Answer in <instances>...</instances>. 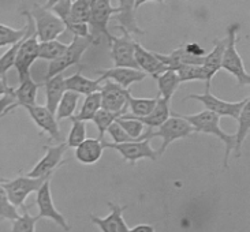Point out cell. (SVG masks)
Returning a JSON list of instances; mask_svg holds the SVG:
<instances>
[{
  "instance_id": "ffe728a7",
  "label": "cell",
  "mask_w": 250,
  "mask_h": 232,
  "mask_svg": "<svg viewBox=\"0 0 250 232\" xmlns=\"http://www.w3.org/2000/svg\"><path fill=\"white\" fill-rule=\"evenodd\" d=\"M226 39L213 41V49L209 54L204 56L203 70L207 77V88L210 89V81L213 79V77L219 73V70L222 68V59H223V52L226 48Z\"/></svg>"
},
{
  "instance_id": "9c48e42d",
  "label": "cell",
  "mask_w": 250,
  "mask_h": 232,
  "mask_svg": "<svg viewBox=\"0 0 250 232\" xmlns=\"http://www.w3.org/2000/svg\"><path fill=\"white\" fill-rule=\"evenodd\" d=\"M103 148H108V149H114L121 153L123 160H126L131 165H134L138 160L142 158H149L156 161L159 158V153L150 146V141L145 139V141H134V142H126V143H112L108 141H102Z\"/></svg>"
},
{
  "instance_id": "b9f144b4",
  "label": "cell",
  "mask_w": 250,
  "mask_h": 232,
  "mask_svg": "<svg viewBox=\"0 0 250 232\" xmlns=\"http://www.w3.org/2000/svg\"><path fill=\"white\" fill-rule=\"evenodd\" d=\"M185 48H186V51L189 52L190 55H193V56H197V58H204L205 56V49H204L200 44H197V42H190V44H185Z\"/></svg>"
},
{
  "instance_id": "e575fe53",
  "label": "cell",
  "mask_w": 250,
  "mask_h": 232,
  "mask_svg": "<svg viewBox=\"0 0 250 232\" xmlns=\"http://www.w3.org/2000/svg\"><path fill=\"white\" fill-rule=\"evenodd\" d=\"M179 78V82H190V81H205L207 77L204 73L203 66H181L174 70Z\"/></svg>"
},
{
  "instance_id": "d6986e66",
  "label": "cell",
  "mask_w": 250,
  "mask_h": 232,
  "mask_svg": "<svg viewBox=\"0 0 250 232\" xmlns=\"http://www.w3.org/2000/svg\"><path fill=\"white\" fill-rule=\"evenodd\" d=\"M119 11L114 15V19L119 22L118 29L121 32H126L128 34H144V30L140 29L135 20V7L134 0H121L119 1Z\"/></svg>"
},
{
  "instance_id": "ee69618b",
  "label": "cell",
  "mask_w": 250,
  "mask_h": 232,
  "mask_svg": "<svg viewBox=\"0 0 250 232\" xmlns=\"http://www.w3.org/2000/svg\"><path fill=\"white\" fill-rule=\"evenodd\" d=\"M128 232H156V230L153 225L140 224V225H135V227H133V228H130Z\"/></svg>"
},
{
  "instance_id": "5b68a950",
  "label": "cell",
  "mask_w": 250,
  "mask_h": 232,
  "mask_svg": "<svg viewBox=\"0 0 250 232\" xmlns=\"http://www.w3.org/2000/svg\"><path fill=\"white\" fill-rule=\"evenodd\" d=\"M171 115L172 116H169L168 119L163 123L156 131L149 129V139L150 141L156 136H160L163 139L162 148L157 150L159 156H162L163 153L166 152V149L168 148V145H171L174 141L188 138L194 133V129L179 114H172L171 112Z\"/></svg>"
},
{
  "instance_id": "d590c367",
  "label": "cell",
  "mask_w": 250,
  "mask_h": 232,
  "mask_svg": "<svg viewBox=\"0 0 250 232\" xmlns=\"http://www.w3.org/2000/svg\"><path fill=\"white\" fill-rule=\"evenodd\" d=\"M39 220V216H30L26 208H23L22 214L13 221L11 232H36V223Z\"/></svg>"
},
{
  "instance_id": "f35d334b",
  "label": "cell",
  "mask_w": 250,
  "mask_h": 232,
  "mask_svg": "<svg viewBox=\"0 0 250 232\" xmlns=\"http://www.w3.org/2000/svg\"><path fill=\"white\" fill-rule=\"evenodd\" d=\"M71 17L73 19L88 25L90 18V0H75L71 3Z\"/></svg>"
},
{
  "instance_id": "484cf974",
  "label": "cell",
  "mask_w": 250,
  "mask_h": 232,
  "mask_svg": "<svg viewBox=\"0 0 250 232\" xmlns=\"http://www.w3.org/2000/svg\"><path fill=\"white\" fill-rule=\"evenodd\" d=\"M155 79L157 82V88H159V97L167 100V101H171L175 90L181 85L175 71L174 70H166L162 74L156 75Z\"/></svg>"
},
{
  "instance_id": "7c38bea8",
  "label": "cell",
  "mask_w": 250,
  "mask_h": 232,
  "mask_svg": "<svg viewBox=\"0 0 250 232\" xmlns=\"http://www.w3.org/2000/svg\"><path fill=\"white\" fill-rule=\"evenodd\" d=\"M45 155L40 158V161L27 172L29 177H44L49 179L54 171L63 163V155L67 150L66 142H62L55 146H44Z\"/></svg>"
},
{
  "instance_id": "6da1fadb",
  "label": "cell",
  "mask_w": 250,
  "mask_h": 232,
  "mask_svg": "<svg viewBox=\"0 0 250 232\" xmlns=\"http://www.w3.org/2000/svg\"><path fill=\"white\" fill-rule=\"evenodd\" d=\"M194 129V133H204L209 135L217 136L226 146V155H224L223 165L224 168L229 167V157L231 152L235 150V135L227 134L220 127V117L212 114L209 111H203L194 115H181Z\"/></svg>"
},
{
  "instance_id": "7402d4cb",
  "label": "cell",
  "mask_w": 250,
  "mask_h": 232,
  "mask_svg": "<svg viewBox=\"0 0 250 232\" xmlns=\"http://www.w3.org/2000/svg\"><path fill=\"white\" fill-rule=\"evenodd\" d=\"M100 83L102 82L99 79H89L86 77L81 74V71H77L74 75L64 78V85H66V90L68 92H74L80 96H89L96 92H100Z\"/></svg>"
},
{
  "instance_id": "f546056e",
  "label": "cell",
  "mask_w": 250,
  "mask_h": 232,
  "mask_svg": "<svg viewBox=\"0 0 250 232\" xmlns=\"http://www.w3.org/2000/svg\"><path fill=\"white\" fill-rule=\"evenodd\" d=\"M78 100H80V95L66 90V93L62 97L59 105L56 108V112H55L56 120L59 122L62 119H67V117L74 116L75 109H77V105H78Z\"/></svg>"
},
{
  "instance_id": "2e32d148",
  "label": "cell",
  "mask_w": 250,
  "mask_h": 232,
  "mask_svg": "<svg viewBox=\"0 0 250 232\" xmlns=\"http://www.w3.org/2000/svg\"><path fill=\"white\" fill-rule=\"evenodd\" d=\"M111 213L105 217H97V216H90V220L95 225H97L102 232H128V225L123 218V211L127 206H121V205L108 202Z\"/></svg>"
},
{
  "instance_id": "e0dca14e",
  "label": "cell",
  "mask_w": 250,
  "mask_h": 232,
  "mask_svg": "<svg viewBox=\"0 0 250 232\" xmlns=\"http://www.w3.org/2000/svg\"><path fill=\"white\" fill-rule=\"evenodd\" d=\"M100 78L99 81H111L119 85L121 88L128 89L135 82H141L146 78V74L141 70H133V68L125 67H112L105 71H99Z\"/></svg>"
},
{
  "instance_id": "74e56055",
  "label": "cell",
  "mask_w": 250,
  "mask_h": 232,
  "mask_svg": "<svg viewBox=\"0 0 250 232\" xmlns=\"http://www.w3.org/2000/svg\"><path fill=\"white\" fill-rule=\"evenodd\" d=\"M1 182H3V179H0V220L14 221V220H17V218L20 217L21 214L18 213V209L8 201L6 190L3 189Z\"/></svg>"
},
{
  "instance_id": "8fae6325",
  "label": "cell",
  "mask_w": 250,
  "mask_h": 232,
  "mask_svg": "<svg viewBox=\"0 0 250 232\" xmlns=\"http://www.w3.org/2000/svg\"><path fill=\"white\" fill-rule=\"evenodd\" d=\"M122 37H114L111 39L108 45L111 48V58L114 60L115 67H125L138 70L134 59L135 41L133 37L126 32H122Z\"/></svg>"
},
{
  "instance_id": "52a82bcc",
  "label": "cell",
  "mask_w": 250,
  "mask_h": 232,
  "mask_svg": "<svg viewBox=\"0 0 250 232\" xmlns=\"http://www.w3.org/2000/svg\"><path fill=\"white\" fill-rule=\"evenodd\" d=\"M51 179V177H49ZM48 180L44 177H29L26 176H18L13 179V180H6L3 179L1 186L6 190L8 201L14 205L17 209H23L25 206V201L26 198L36 191L40 189L42 183Z\"/></svg>"
},
{
  "instance_id": "83f0119b",
  "label": "cell",
  "mask_w": 250,
  "mask_h": 232,
  "mask_svg": "<svg viewBox=\"0 0 250 232\" xmlns=\"http://www.w3.org/2000/svg\"><path fill=\"white\" fill-rule=\"evenodd\" d=\"M238 131L235 135V156L241 157V149L244 145L245 139L248 138L250 131V101L245 105L241 114L238 116Z\"/></svg>"
},
{
  "instance_id": "8d00e7d4",
  "label": "cell",
  "mask_w": 250,
  "mask_h": 232,
  "mask_svg": "<svg viewBox=\"0 0 250 232\" xmlns=\"http://www.w3.org/2000/svg\"><path fill=\"white\" fill-rule=\"evenodd\" d=\"M71 122L73 124H71V130L67 136L66 145L67 148H77L86 139V123L74 120V119H71Z\"/></svg>"
},
{
  "instance_id": "3957f363",
  "label": "cell",
  "mask_w": 250,
  "mask_h": 232,
  "mask_svg": "<svg viewBox=\"0 0 250 232\" xmlns=\"http://www.w3.org/2000/svg\"><path fill=\"white\" fill-rule=\"evenodd\" d=\"M119 8L112 7L109 0H90V18L88 27L89 34L93 39V44L97 45L103 37L107 39V42H111L112 34L109 33L108 23L114 14H118Z\"/></svg>"
},
{
  "instance_id": "60d3db41",
  "label": "cell",
  "mask_w": 250,
  "mask_h": 232,
  "mask_svg": "<svg viewBox=\"0 0 250 232\" xmlns=\"http://www.w3.org/2000/svg\"><path fill=\"white\" fill-rule=\"evenodd\" d=\"M15 108H18V107L15 104V95L14 93L0 97V119L4 117L7 114H10Z\"/></svg>"
},
{
  "instance_id": "836d02e7",
  "label": "cell",
  "mask_w": 250,
  "mask_h": 232,
  "mask_svg": "<svg viewBox=\"0 0 250 232\" xmlns=\"http://www.w3.org/2000/svg\"><path fill=\"white\" fill-rule=\"evenodd\" d=\"M26 32V25L22 27V29H13V27L0 23V48L17 44L18 41H21L25 37Z\"/></svg>"
},
{
  "instance_id": "9a60e30c",
  "label": "cell",
  "mask_w": 250,
  "mask_h": 232,
  "mask_svg": "<svg viewBox=\"0 0 250 232\" xmlns=\"http://www.w3.org/2000/svg\"><path fill=\"white\" fill-rule=\"evenodd\" d=\"M25 109L41 131L47 133L52 139L58 141L59 143L63 142L59 123L54 114H51L45 105H32V107H25Z\"/></svg>"
},
{
  "instance_id": "7bdbcfd3",
  "label": "cell",
  "mask_w": 250,
  "mask_h": 232,
  "mask_svg": "<svg viewBox=\"0 0 250 232\" xmlns=\"http://www.w3.org/2000/svg\"><path fill=\"white\" fill-rule=\"evenodd\" d=\"M14 90H15V89L7 85V79H4V78H1V77H0V97H3V96H6V95H10V93H14Z\"/></svg>"
},
{
  "instance_id": "5bb4252c",
  "label": "cell",
  "mask_w": 250,
  "mask_h": 232,
  "mask_svg": "<svg viewBox=\"0 0 250 232\" xmlns=\"http://www.w3.org/2000/svg\"><path fill=\"white\" fill-rule=\"evenodd\" d=\"M39 44L40 42L37 40L36 32L33 34H30L21 44L17 59H15V64H14V67L17 68L20 82L30 78V67H32L34 61L39 59Z\"/></svg>"
},
{
  "instance_id": "7a4b0ae2",
  "label": "cell",
  "mask_w": 250,
  "mask_h": 232,
  "mask_svg": "<svg viewBox=\"0 0 250 232\" xmlns=\"http://www.w3.org/2000/svg\"><path fill=\"white\" fill-rule=\"evenodd\" d=\"M241 29L239 23H231L227 27V36H226V48L222 59V68L230 73L241 86L250 85V75L245 68L244 60L237 51V36Z\"/></svg>"
},
{
  "instance_id": "ab89813d",
  "label": "cell",
  "mask_w": 250,
  "mask_h": 232,
  "mask_svg": "<svg viewBox=\"0 0 250 232\" xmlns=\"http://www.w3.org/2000/svg\"><path fill=\"white\" fill-rule=\"evenodd\" d=\"M107 134H109V136L112 138V143H126V142H134L137 139H131L130 136L126 134V131L116 123V120L107 130Z\"/></svg>"
},
{
  "instance_id": "30bf717a",
  "label": "cell",
  "mask_w": 250,
  "mask_h": 232,
  "mask_svg": "<svg viewBox=\"0 0 250 232\" xmlns=\"http://www.w3.org/2000/svg\"><path fill=\"white\" fill-rule=\"evenodd\" d=\"M36 205L39 208V218H49L51 221L62 227V230L70 231V225L67 224L64 216L55 208L51 194V179L45 180L40 189L36 191Z\"/></svg>"
},
{
  "instance_id": "1f68e13d",
  "label": "cell",
  "mask_w": 250,
  "mask_h": 232,
  "mask_svg": "<svg viewBox=\"0 0 250 232\" xmlns=\"http://www.w3.org/2000/svg\"><path fill=\"white\" fill-rule=\"evenodd\" d=\"M122 116V114H118V112H108V111H104L100 109L92 119V122L95 123L96 127L99 130V136L97 139L99 141H104V135L107 133L108 127L115 122L116 119H119Z\"/></svg>"
},
{
  "instance_id": "603a6c76",
  "label": "cell",
  "mask_w": 250,
  "mask_h": 232,
  "mask_svg": "<svg viewBox=\"0 0 250 232\" xmlns=\"http://www.w3.org/2000/svg\"><path fill=\"white\" fill-rule=\"evenodd\" d=\"M45 97H47V104L45 107L51 114L56 112V108L59 105V101L62 100L63 95L66 93V85H64V78L62 74L55 75L49 79H45Z\"/></svg>"
},
{
  "instance_id": "4fadbf2b",
  "label": "cell",
  "mask_w": 250,
  "mask_h": 232,
  "mask_svg": "<svg viewBox=\"0 0 250 232\" xmlns=\"http://www.w3.org/2000/svg\"><path fill=\"white\" fill-rule=\"evenodd\" d=\"M128 89L121 88L111 81H104V85L100 88L102 96V109L108 112H118L126 115L127 114V100L130 97Z\"/></svg>"
},
{
  "instance_id": "ba28073f",
  "label": "cell",
  "mask_w": 250,
  "mask_h": 232,
  "mask_svg": "<svg viewBox=\"0 0 250 232\" xmlns=\"http://www.w3.org/2000/svg\"><path fill=\"white\" fill-rule=\"evenodd\" d=\"M189 98L200 101L205 107V111H209V112L215 114L219 117L220 116H227V117H232L235 120L238 119V116L241 114L242 108L250 101L249 96L245 97L242 101H223L219 97L212 95L209 88H205V92H204L203 95H190L186 97V100H189Z\"/></svg>"
},
{
  "instance_id": "f1b7e54d",
  "label": "cell",
  "mask_w": 250,
  "mask_h": 232,
  "mask_svg": "<svg viewBox=\"0 0 250 232\" xmlns=\"http://www.w3.org/2000/svg\"><path fill=\"white\" fill-rule=\"evenodd\" d=\"M157 100H159V96L155 97V98H135V97L130 95L127 100V108L130 109V114H126L123 116H127V117H145L153 111Z\"/></svg>"
},
{
  "instance_id": "d6a6232c",
  "label": "cell",
  "mask_w": 250,
  "mask_h": 232,
  "mask_svg": "<svg viewBox=\"0 0 250 232\" xmlns=\"http://www.w3.org/2000/svg\"><path fill=\"white\" fill-rule=\"evenodd\" d=\"M116 123L126 131V134L131 139H137V141H145V139H148V133H144V124L138 122V120H135V119H127V117L121 116L119 119H116Z\"/></svg>"
},
{
  "instance_id": "277c9868",
  "label": "cell",
  "mask_w": 250,
  "mask_h": 232,
  "mask_svg": "<svg viewBox=\"0 0 250 232\" xmlns=\"http://www.w3.org/2000/svg\"><path fill=\"white\" fill-rule=\"evenodd\" d=\"M32 19H33L34 29H36V36L39 42H47V41L58 40L66 27L56 15L51 10H48L40 4H34L32 11H29Z\"/></svg>"
},
{
  "instance_id": "8992f818",
  "label": "cell",
  "mask_w": 250,
  "mask_h": 232,
  "mask_svg": "<svg viewBox=\"0 0 250 232\" xmlns=\"http://www.w3.org/2000/svg\"><path fill=\"white\" fill-rule=\"evenodd\" d=\"M90 45H93V39L92 37H73V41L67 44V49L66 52L62 55L58 60L51 61L49 66H48L47 75H45V79H49L55 75L62 74L64 70H67L71 66H77L81 63V59L83 54L86 52Z\"/></svg>"
},
{
  "instance_id": "d4e9b609",
  "label": "cell",
  "mask_w": 250,
  "mask_h": 232,
  "mask_svg": "<svg viewBox=\"0 0 250 232\" xmlns=\"http://www.w3.org/2000/svg\"><path fill=\"white\" fill-rule=\"evenodd\" d=\"M40 85L37 82H34L30 78H27L25 81L20 82V86L14 90L15 95V104L17 107H32L37 105V92H39Z\"/></svg>"
},
{
  "instance_id": "4dcf8cb0",
  "label": "cell",
  "mask_w": 250,
  "mask_h": 232,
  "mask_svg": "<svg viewBox=\"0 0 250 232\" xmlns=\"http://www.w3.org/2000/svg\"><path fill=\"white\" fill-rule=\"evenodd\" d=\"M66 49H67V44L58 40L40 42L39 44V58L51 63V61L58 60L62 55L66 52Z\"/></svg>"
},
{
  "instance_id": "44dd1931",
  "label": "cell",
  "mask_w": 250,
  "mask_h": 232,
  "mask_svg": "<svg viewBox=\"0 0 250 232\" xmlns=\"http://www.w3.org/2000/svg\"><path fill=\"white\" fill-rule=\"evenodd\" d=\"M103 143L97 138H86L81 145L75 148V158L82 164L92 165L103 156Z\"/></svg>"
},
{
  "instance_id": "4316f807",
  "label": "cell",
  "mask_w": 250,
  "mask_h": 232,
  "mask_svg": "<svg viewBox=\"0 0 250 232\" xmlns=\"http://www.w3.org/2000/svg\"><path fill=\"white\" fill-rule=\"evenodd\" d=\"M102 109V96L100 92H96L92 95L85 96V101L82 105L81 111L78 114H74L70 119L80 120V122H89L93 119V116Z\"/></svg>"
},
{
  "instance_id": "ac0fdd59",
  "label": "cell",
  "mask_w": 250,
  "mask_h": 232,
  "mask_svg": "<svg viewBox=\"0 0 250 232\" xmlns=\"http://www.w3.org/2000/svg\"><path fill=\"white\" fill-rule=\"evenodd\" d=\"M134 59L138 70H141L142 73H145L146 75H152L153 78L156 75L164 73L166 70H168L162 61L156 58L155 52H149L148 49H145L137 41H135L134 48Z\"/></svg>"
},
{
  "instance_id": "cb8c5ba5",
  "label": "cell",
  "mask_w": 250,
  "mask_h": 232,
  "mask_svg": "<svg viewBox=\"0 0 250 232\" xmlns=\"http://www.w3.org/2000/svg\"><path fill=\"white\" fill-rule=\"evenodd\" d=\"M171 116V109H169V101L160 98L156 102V107L153 111L145 117H127V116H123V117H127V119H135L140 123H142L144 126H148L149 129H159L163 123L166 122Z\"/></svg>"
}]
</instances>
